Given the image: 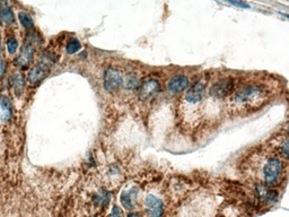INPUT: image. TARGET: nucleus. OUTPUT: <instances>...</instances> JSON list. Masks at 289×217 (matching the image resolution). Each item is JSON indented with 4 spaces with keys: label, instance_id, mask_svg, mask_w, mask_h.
Here are the masks:
<instances>
[{
    "label": "nucleus",
    "instance_id": "a211bd4d",
    "mask_svg": "<svg viewBox=\"0 0 289 217\" xmlns=\"http://www.w3.org/2000/svg\"><path fill=\"white\" fill-rule=\"evenodd\" d=\"M6 48H7V51L10 56L16 55L17 49H18V41H17V39L15 37H10L7 40V42H6Z\"/></svg>",
    "mask_w": 289,
    "mask_h": 217
},
{
    "label": "nucleus",
    "instance_id": "f03ea898",
    "mask_svg": "<svg viewBox=\"0 0 289 217\" xmlns=\"http://www.w3.org/2000/svg\"><path fill=\"white\" fill-rule=\"evenodd\" d=\"M42 44V39L40 38L35 31H30L26 34V39L24 44L22 45L21 52L14 61L15 66L20 68H27L32 64L34 58V51H35V45L40 47Z\"/></svg>",
    "mask_w": 289,
    "mask_h": 217
},
{
    "label": "nucleus",
    "instance_id": "412c9836",
    "mask_svg": "<svg viewBox=\"0 0 289 217\" xmlns=\"http://www.w3.org/2000/svg\"><path fill=\"white\" fill-rule=\"evenodd\" d=\"M228 4L233 5V6H239V7H243V8H248V6L246 3H241V2H228Z\"/></svg>",
    "mask_w": 289,
    "mask_h": 217
},
{
    "label": "nucleus",
    "instance_id": "ddd939ff",
    "mask_svg": "<svg viewBox=\"0 0 289 217\" xmlns=\"http://www.w3.org/2000/svg\"><path fill=\"white\" fill-rule=\"evenodd\" d=\"M0 107H2L3 120L8 121L13 117V104L7 95L0 96Z\"/></svg>",
    "mask_w": 289,
    "mask_h": 217
},
{
    "label": "nucleus",
    "instance_id": "7ed1b4c3",
    "mask_svg": "<svg viewBox=\"0 0 289 217\" xmlns=\"http://www.w3.org/2000/svg\"><path fill=\"white\" fill-rule=\"evenodd\" d=\"M54 64L53 55L50 52H44L41 59L34 66L27 75V81L32 85H37L48 76L51 67Z\"/></svg>",
    "mask_w": 289,
    "mask_h": 217
},
{
    "label": "nucleus",
    "instance_id": "4be33fe9",
    "mask_svg": "<svg viewBox=\"0 0 289 217\" xmlns=\"http://www.w3.org/2000/svg\"><path fill=\"white\" fill-rule=\"evenodd\" d=\"M128 217H139V214H134V213H131V214H129Z\"/></svg>",
    "mask_w": 289,
    "mask_h": 217
},
{
    "label": "nucleus",
    "instance_id": "9d476101",
    "mask_svg": "<svg viewBox=\"0 0 289 217\" xmlns=\"http://www.w3.org/2000/svg\"><path fill=\"white\" fill-rule=\"evenodd\" d=\"M8 84L13 91V93L16 96H21L25 91L26 86V81L25 76L23 75L21 71H14L13 74H10V76L8 78Z\"/></svg>",
    "mask_w": 289,
    "mask_h": 217
},
{
    "label": "nucleus",
    "instance_id": "dca6fc26",
    "mask_svg": "<svg viewBox=\"0 0 289 217\" xmlns=\"http://www.w3.org/2000/svg\"><path fill=\"white\" fill-rule=\"evenodd\" d=\"M81 49H82V43L75 38H72L66 45V51L68 55H75Z\"/></svg>",
    "mask_w": 289,
    "mask_h": 217
},
{
    "label": "nucleus",
    "instance_id": "6ab92c4d",
    "mask_svg": "<svg viewBox=\"0 0 289 217\" xmlns=\"http://www.w3.org/2000/svg\"><path fill=\"white\" fill-rule=\"evenodd\" d=\"M109 217H123V214H122V210L120 207H118V206H114L112 209V212L110 214Z\"/></svg>",
    "mask_w": 289,
    "mask_h": 217
},
{
    "label": "nucleus",
    "instance_id": "4468645a",
    "mask_svg": "<svg viewBox=\"0 0 289 217\" xmlns=\"http://www.w3.org/2000/svg\"><path fill=\"white\" fill-rule=\"evenodd\" d=\"M136 196H137V190H136V189L124 191L121 195L122 206L128 210L133 209V201H134L133 198H136Z\"/></svg>",
    "mask_w": 289,
    "mask_h": 217
},
{
    "label": "nucleus",
    "instance_id": "5701e85b",
    "mask_svg": "<svg viewBox=\"0 0 289 217\" xmlns=\"http://www.w3.org/2000/svg\"><path fill=\"white\" fill-rule=\"evenodd\" d=\"M0 55H3V43H2V39H0Z\"/></svg>",
    "mask_w": 289,
    "mask_h": 217
},
{
    "label": "nucleus",
    "instance_id": "6e6552de",
    "mask_svg": "<svg viewBox=\"0 0 289 217\" xmlns=\"http://www.w3.org/2000/svg\"><path fill=\"white\" fill-rule=\"evenodd\" d=\"M206 94V82L205 81H197L192 86L188 88L184 95V100L189 104H197L203 99Z\"/></svg>",
    "mask_w": 289,
    "mask_h": 217
},
{
    "label": "nucleus",
    "instance_id": "2eb2a0df",
    "mask_svg": "<svg viewBox=\"0 0 289 217\" xmlns=\"http://www.w3.org/2000/svg\"><path fill=\"white\" fill-rule=\"evenodd\" d=\"M18 21L21 23V25L26 28V30H31V28L34 26V22L31 15L25 13V11H21L18 14Z\"/></svg>",
    "mask_w": 289,
    "mask_h": 217
},
{
    "label": "nucleus",
    "instance_id": "f257e3e1",
    "mask_svg": "<svg viewBox=\"0 0 289 217\" xmlns=\"http://www.w3.org/2000/svg\"><path fill=\"white\" fill-rule=\"evenodd\" d=\"M265 93L264 87L259 84L245 85L244 87L237 91L233 95L232 101L237 105H250L254 106L262 102V98Z\"/></svg>",
    "mask_w": 289,
    "mask_h": 217
},
{
    "label": "nucleus",
    "instance_id": "423d86ee",
    "mask_svg": "<svg viewBox=\"0 0 289 217\" xmlns=\"http://www.w3.org/2000/svg\"><path fill=\"white\" fill-rule=\"evenodd\" d=\"M161 84L155 78H148L141 83L139 87V98L143 101H148L160 93Z\"/></svg>",
    "mask_w": 289,
    "mask_h": 217
},
{
    "label": "nucleus",
    "instance_id": "1a4fd4ad",
    "mask_svg": "<svg viewBox=\"0 0 289 217\" xmlns=\"http://www.w3.org/2000/svg\"><path fill=\"white\" fill-rule=\"evenodd\" d=\"M145 210L148 217H163L164 205L160 198L148 195L145 199Z\"/></svg>",
    "mask_w": 289,
    "mask_h": 217
},
{
    "label": "nucleus",
    "instance_id": "f3484780",
    "mask_svg": "<svg viewBox=\"0 0 289 217\" xmlns=\"http://www.w3.org/2000/svg\"><path fill=\"white\" fill-rule=\"evenodd\" d=\"M124 87L126 89L129 91H133L138 85V77L134 74H129V75L126 77V81H123Z\"/></svg>",
    "mask_w": 289,
    "mask_h": 217
},
{
    "label": "nucleus",
    "instance_id": "f8f14e48",
    "mask_svg": "<svg viewBox=\"0 0 289 217\" xmlns=\"http://www.w3.org/2000/svg\"><path fill=\"white\" fill-rule=\"evenodd\" d=\"M0 21L6 25H13L15 23V14L8 3L0 2Z\"/></svg>",
    "mask_w": 289,
    "mask_h": 217
},
{
    "label": "nucleus",
    "instance_id": "aec40b11",
    "mask_svg": "<svg viewBox=\"0 0 289 217\" xmlns=\"http://www.w3.org/2000/svg\"><path fill=\"white\" fill-rule=\"evenodd\" d=\"M6 73V62L3 55H0V78H3Z\"/></svg>",
    "mask_w": 289,
    "mask_h": 217
},
{
    "label": "nucleus",
    "instance_id": "0eeeda50",
    "mask_svg": "<svg viewBox=\"0 0 289 217\" xmlns=\"http://www.w3.org/2000/svg\"><path fill=\"white\" fill-rule=\"evenodd\" d=\"M234 91V81L232 78H225L222 81L217 82L213 85V87L209 91L210 94L215 99H224L228 96Z\"/></svg>",
    "mask_w": 289,
    "mask_h": 217
},
{
    "label": "nucleus",
    "instance_id": "39448f33",
    "mask_svg": "<svg viewBox=\"0 0 289 217\" xmlns=\"http://www.w3.org/2000/svg\"><path fill=\"white\" fill-rule=\"evenodd\" d=\"M104 88L110 93H114L121 88L123 85V77L120 70H118L114 67H109L104 71L103 76Z\"/></svg>",
    "mask_w": 289,
    "mask_h": 217
},
{
    "label": "nucleus",
    "instance_id": "20e7f679",
    "mask_svg": "<svg viewBox=\"0 0 289 217\" xmlns=\"http://www.w3.org/2000/svg\"><path fill=\"white\" fill-rule=\"evenodd\" d=\"M284 168L278 157H270L265 161L262 168V175L265 187L271 188L279 184Z\"/></svg>",
    "mask_w": 289,
    "mask_h": 217
},
{
    "label": "nucleus",
    "instance_id": "9b49d317",
    "mask_svg": "<svg viewBox=\"0 0 289 217\" xmlns=\"http://www.w3.org/2000/svg\"><path fill=\"white\" fill-rule=\"evenodd\" d=\"M189 87V78L185 75H175L167 83V89L172 94H180Z\"/></svg>",
    "mask_w": 289,
    "mask_h": 217
}]
</instances>
